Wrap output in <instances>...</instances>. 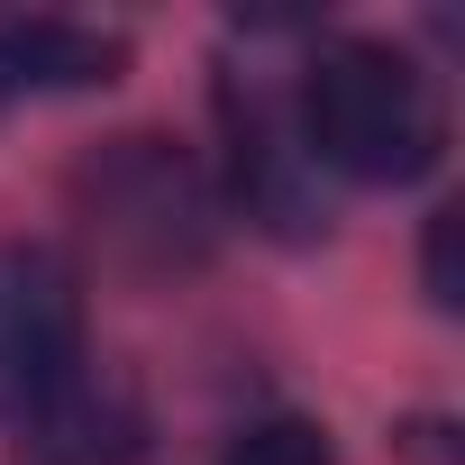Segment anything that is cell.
I'll use <instances>...</instances> for the list:
<instances>
[{
  "mask_svg": "<svg viewBox=\"0 0 465 465\" xmlns=\"http://www.w3.org/2000/svg\"><path fill=\"white\" fill-rule=\"evenodd\" d=\"M219 465H329V438H320L311 420H256Z\"/></svg>",
  "mask_w": 465,
  "mask_h": 465,
  "instance_id": "6",
  "label": "cell"
},
{
  "mask_svg": "<svg viewBox=\"0 0 465 465\" xmlns=\"http://www.w3.org/2000/svg\"><path fill=\"white\" fill-rule=\"evenodd\" d=\"M19 465H146V420L119 383L74 374L37 420H19Z\"/></svg>",
  "mask_w": 465,
  "mask_h": 465,
  "instance_id": "4",
  "label": "cell"
},
{
  "mask_svg": "<svg viewBox=\"0 0 465 465\" xmlns=\"http://www.w3.org/2000/svg\"><path fill=\"white\" fill-rule=\"evenodd\" d=\"M83 374V283L55 247H0V420H37Z\"/></svg>",
  "mask_w": 465,
  "mask_h": 465,
  "instance_id": "3",
  "label": "cell"
},
{
  "mask_svg": "<svg viewBox=\"0 0 465 465\" xmlns=\"http://www.w3.org/2000/svg\"><path fill=\"white\" fill-rule=\"evenodd\" d=\"M83 210H92V238L137 274L192 265L210 247V192L155 137H119L101 164H83Z\"/></svg>",
  "mask_w": 465,
  "mask_h": 465,
  "instance_id": "2",
  "label": "cell"
},
{
  "mask_svg": "<svg viewBox=\"0 0 465 465\" xmlns=\"http://www.w3.org/2000/svg\"><path fill=\"white\" fill-rule=\"evenodd\" d=\"M311 173H347V183H420L447 146V110L438 83L383 46V37H329L302 64V119H292Z\"/></svg>",
  "mask_w": 465,
  "mask_h": 465,
  "instance_id": "1",
  "label": "cell"
},
{
  "mask_svg": "<svg viewBox=\"0 0 465 465\" xmlns=\"http://www.w3.org/2000/svg\"><path fill=\"white\" fill-rule=\"evenodd\" d=\"M119 74V37L74 28V19H0V110L46 101V92H92Z\"/></svg>",
  "mask_w": 465,
  "mask_h": 465,
  "instance_id": "5",
  "label": "cell"
}]
</instances>
